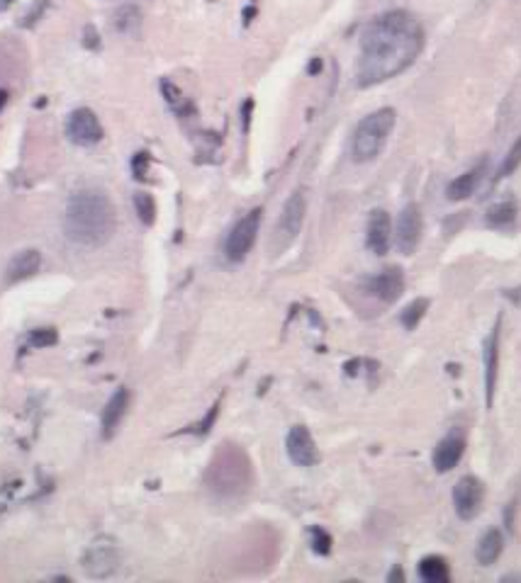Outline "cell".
<instances>
[{"instance_id": "1", "label": "cell", "mask_w": 521, "mask_h": 583, "mask_svg": "<svg viewBox=\"0 0 521 583\" xmlns=\"http://www.w3.org/2000/svg\"><path fill=\"white\" fill-rule=\"evenodd\" d=\"M422 49V25L405 10H393L370 20L361 32V59L356 68L358 85L370 88L405 74L419 59Z\"/></svg>"}, {"instance_id": "2", "label": "cell", "mask_w": 521, "mask_h": 583, "mask_svg": "<svg viewBox=\"0 0 521 583\" xmlns=\"http://www.w3.org/2000/svg\"><path fill=\"white\" fill-rule=\"evenodd\" d=\"M64 232L74 243L85 248L105 246L115 233V207L100 190H81L66 204Z\"/></svg>"}, {"instance_id": "3", "label": "cell", "mask_w": 521, "mask_h": 583, "mask_svg": "<svg viewBox=\"0 0 521 583\" xmlns=\"http://www.w3.org/2000/svg\"><path fill=\"white\" fill-rule=\"evenodd\" d=\"M395 122H397V113L393 107L376 110L358 122L354 132V143H351V153L358 163H366V161L380 156V151L386 149L387 139L393 134Z\"/></svg>"}, {"instance_id": "4", "label": "cell", "mask_w": 521, "mask_h": 583, "mask_svg": "<svg viewBox=\"0 0 521 583\" xmlns=\"http://www.w3.org/2000/svg\"><path fill=\"white\" fill-rule=\"evenodd\" d=\"M210 484L215 491L225 496L244 491L249 484V459L232 445H225L219 450V455L212 459Z\"/></svg>"}, {"instance_id": "5", "label": "cell", "mask_w": 521, "mask_h": 583, "mask_svg": "<svg viewBox=\"0 0 521 583\" xmlns=\"http://www.w3.org/2000/svg\"><path fill=\"white\" fill-rule=\"evenodd\" d=\"M120 564V547L115 545L110 538H100L95 542H91V545L85 547L84 557H81V567H84L85 576L88 578H98V581L117 574Z\"/></svg>"}, {"instance_id": "6", "label": "cell", "mask_w": 521, "mask_h": 583, "mask_svg": "<svg viewBox=\"0 0 521 583\" xmlns=\"http://www.w3.org/2000/svg\"><path fill=\"white\" fill-rule=\"evenodd\" d=\"M258 229H261V210H251L249 214H244L235 224V229L229 232L227 243H225V255L227 261L242 262L249 251L256 243Z\"/></svg>"}, {"instance_id": "7", "label": "cell", "mask_w": 521, "mask_h": 583, "mask_svg": "<svg viewBox=\"0 0 521 583\" xmlns=\"http://www.w3.org/2000/svg\"><path fill=\"white\" fill-rule=\"evenodd\" d=\"M485 501V486L477 477H463L458 484L454 486V506L456 516L461 520H473L480 513Z\"/></svg>"}, {"instance_id": "8", "label": "cell", "mask_w": 521, "mask_h": 583, "mask_svg": "<svg viewBox=\"0 0 521 583\" xmlns=\"http://www.w3.org/2000/svg\"><path fill=\"white\" fill-rule=\"evenodd\" d=\"M68 139L78 146H93L103 139V127H100L98 117L88 107H78L71 113L66 122Z\"/></svg>"}, {"instance_id": "9", "label": "cell", "mask_w": 521, "mask_h": 583, "mask_svg": "<svg viewBox=\"0 0 521 583\" xmlns=\"http://www.w3.org/2000/svg\"><path fill=\"white\" fill-rule=\"evenodd\" d=\"M419 239H422V210H419V204L409 203L400 212V217H397L395 241H397L400 253L412 255L416 251V246H419Z\"/></svg>"}, {"instance_id": "10", "label": "cell", "mask_w": 521, "mask_h": 583, "mask_svg": "<svg viewBox=\"0 0 521 583\" xmlns=\"http://www.w3.org/2000/svg\"><path fill=\"white\" fill-rule=\"evenodd\" d=\"M366 290L368 294H373L376 300H380L383 304H395L400 300L402 292H405V275L400 268H386L380 270L378 275H373L366 280Z\"/></svg>"}, {"instance_id": "11", "label": "cell", "mask_w": 521, "mask_h": 583, "mask_svg": "<svg viewBox=\"0 0 521 583\" xmlns=\"http://www.w3.org/2000/svg\"><path fill=\"white\" fill-rule=\"evenodd\" d=\"M287 457L293 459L297 467H315L319 462L317 442L305 426H293L286 438Z\"/></svg>"}, {"instance_id": "12", "label": "cell", "mask_w": 521, "mask_h": 583, "mask_svg": "<svg viewBox=\"0 0 521 583\" xmlns=\"http://www.w3.org/2000/svg\"><path fill=\"white\" fill-rule=\"evenodd\" d=\"M305 214H307V200H305V194L293 193L287 197V203L286 207H283V214H280L278 222L280 246H287L290 241H295V236L303 229Z\"/></svg>"}, {"instance_id": "13", "label": "cell", "mask_w": 521, "mask_h": 583, "mask_svg": "<svg viewBox=\"0 0 521 583\" xmlns=\"http://www.w3.org/2000/svg\"><path fill=\"white\" fill-rule=\"evenodd\" d=\"M366 243L376 255H386L393 243V219L386 210H373L366 229Z\"/></svg>"}, {"instance_id": "14", "label": "cell", "mask_w": 521, "mask_h": 583, "mask_svg": "<svg viewBox=\"0 0 521 583\" xmlns=\"http://www.w3.org/2000/svg\"><path fill=\"white\" fill-rule=\"evenodd\" d=\"M499 329H502V319H497L495 329L485 341V397H487V406L495 401V387H497V370H499Z\"/></svg>"}, {"instance_id": "15", "label": "cell", "mask_w": 521, "mask_h": 583, "mask_svg": "<svg viewBox=\"0 0 521 583\" xmlns=\"http://www.w3.org/2000/svg\"><path fill=\"white\" fill-rule=\"evenodd\" d=\"M463 452H466V438L461 433H448L444 440H438L434 450V469L438 474L456 469V464L463 459Z\"/></svg>"}, {"instance_id": "16", "label": "cell", "mask_w": 521, "mask_h": 583, "mask_svg": "<svg viewBox=\"0 0 521 583\" xmlns=\"http://www.w3.org/2000/svg\"><path fill=\"white\" fill-rule=\"evenodd\" d=\"M42 265V253L37 248H27V251H20V253L8 262V270H5V277L8 282H20V280H27L39 270Z\"/></svg>"}, {"instance_id": "17", "label": "cell", "mask_w": 521, "mask_h": 583, "mask_svg": "<svg viewBox=\"0 0 521 583\" xmlns=\"http://www.w3.org/2000/svg\"><path fill=\"white\" fill-rule=\"evenodd\" d=\"M129 406V391L127 389H117L113 394V399L107 401V406L103 409V435L113 438V433L120 426L122 416L127 411Z\"/></svg>"}, {"instance_id": "18", "label": "cell", "mask_w": 521, "mask_h": 583, "mask_svg": "<svg viewBox=\"0 0 521 583\" xmlns=\"http://www.w3.org/2000/svg\"><path fill=\"white\" fill-rule=\"evenodd\" d=\"M485 173V163L477 165V168H473V171L463 173V175H458L456 180H451L448 183V187H446V197L451 200V203H461V200H468L470 194L476 193L477 183H480V178H483Z\"/></svg>"}, {"instance_id": "19", "label": "cell", "mask_w": 521, "mask_h": 583, "mask_svg": "<svg viewBox=\"0 0 521 583\" xmlns=\"http://www.w3.org/2000/svg\"><path fill=\"white\" fill-rule=\"evenodd\" d=\"M505 549V535L497 530V528H492L480 538L476 547V559L480 567H492L495 561L499 559V554Z\"/></svg>"}, {"instance_id": "20", "label": "cell", "mask_w": 521, "mask_h": 583, "mask_svg": "<svg viewBox=\"0 0 521 583\" xmlns=\"http://www.w3.org/2000/svg\"><path fill=\"white\" fill-rule=\"evenodd\" d=\"M419 578H424L426 583H448L451 581V568H448V561L444 557H436V554H431V557H424L419 561Z\"/></svg>"}, {"instance_id": "21", "label": "cell", "mask_w": 521, "mask_h": 583, "mask_svg": "<svg viewBox=\"0 0 521 583\" xmlns=\"http://www.w3.org/2000/svg\"><path fill=\"white\" fill-rule=\"evenodd\" d=\"M516 214H519V210L514 203L492 204L487 210V224L495 226V229H509L516 222Z\"/></svg>"}, {"instance_id": "22", "label": "cell", "mask_w": 521, "mask_h": 583, "mask_svg": "<svg viewBox=\"0 0 521 583\" xmlns=\"http://www.w3.org/2000/svg\"><path fill=\"white\" fill-rule=\"evenodd\" d=\"M426 309H429V300H415L412 304H407V307L402 309V326L407 331H415L424 319V314H426Z\"/></svg>"}, {"instance_id": "23", "label": "cell", "mask_w": 521, "mask_h": 583, "mask_svg": "<svg viewBox=\"0 0 521 583\" xmlns=\"http://www.w3.org/2000/svg\"><path fill=\"white\" fill-rule=\"evenodd\" d=\"M135 210H136V214H139V219H142L146 226H152L154 222H156V203H154L152 194L136 193L135 194Z\"/></svg>"}, {"instance_id": "24", "label": "cell", "mask_w": 521, "mask_h": 583, "mask_svg": "<svg viewBox=\"0 0 521 583\" xmlns=\"http://www.w3.org/2000/svg\"><path fill=\"white\" fill-rule=\"evenodd\" d=\"M519 165H521V136L512 143V149H509V153H506L505 161H502V165H499L497 180L509 178V175H512V173L516 171Z\"/></svg>"}, {"instance_id": "25", "label": "cell", "mask_w": 521, "mask_h": 583, "mask_svg": "<svg viewBox=\"0 0 521 583\" xmlns=\"http://www.w3.org/2000/svg\"><path fill=\"white\" fill-rule=\"evenodd\" d=\"M312 547L317 554H329L332 552V538L322 528H312Z\"/></svg>"}, {"instance_id": "26", "label": "cell", "mask_w": 521, "mask_h": 583, "mask_svg": "<svg viewBox=\"0 0 521 583\" xmlns=\"http://www.w3.org/2000/svg\"><path fill=\"white\" fill-rule=\"evenodd\" d=\"M59 341L56 331L54 329H37L32 331V345H39V348H46V345H54Z\"/></svg>"}, {"instance_id": "27", "label": "cell", "mask_w": 521, "mask_h": 583, "mask_svg": "<svg viewBox=\"0 0 521 583\" xmlns=\"http://www.w3.org/2000/svg\"><path fill=\"white\" fill-rule=\"evenodd\" d=\"M146 163H149V156H146V153H136V158H135L136 178H144V173H146Z\"/></svg>"}, {"instance_id": "28", "label": "cell", "mask_w": 521, "mask_h": 583, "mask_svg": "<svg viewBox=\"0 0 521 583\" xmlns=\"http://www.w3.org/2000/svg\"><path fill=\"white\" fill-rule=\"evenodd\" d=\"M390 581H405V571H402V568H395L393 574H390Z\"/></svg>"}, {"instance_id": "29", "label": "cell", "mask_w": 521, "mask_h": 583, "mask_svg": "<svg viewBox=\"0 0 521 583\" xmlns=\"http://www.w3.org/2000/svg\"><path fill=\"white\" fill-rule=\"evenodd\" d=\"M3 103H5V93H0V107H3Z\"/></svg>"}]
</instances>
